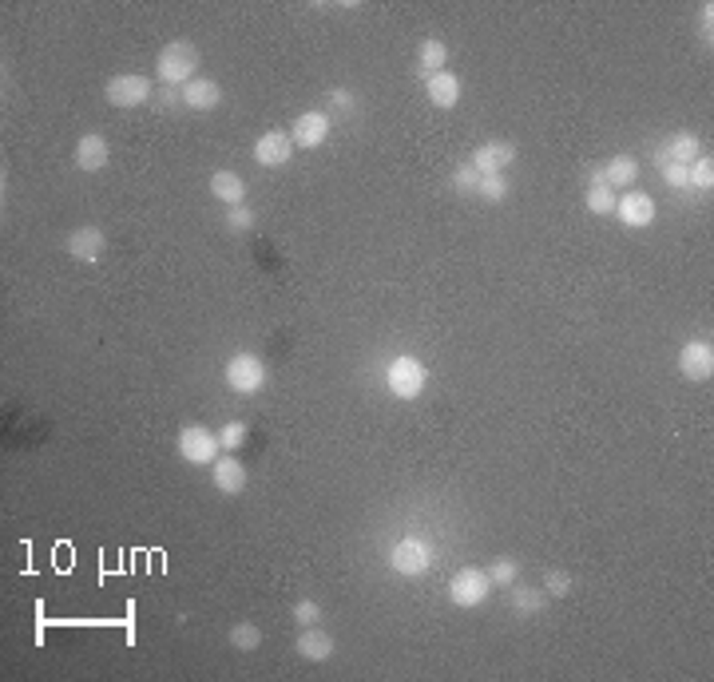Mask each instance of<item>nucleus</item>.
Instances as JSON below:
<instances>
[{"instance_id": "nucleus-32", "label": "nucleus", "mask_w": 714, "mask_h": 682, "mask_svg": "<svg viewBox=\"0 0 714 682\" xmlns=\"http://www.w3.org/2000/svg\"><path fill=\"white\" fill-rule=\"evenodd\" d=\"M250 222H255V211H247V207H226V226H230V231H247Z\"/></svg>"}, {"instance_id": "nucleus-23", "label": "nucleus", "mask_w": 714, "mask_h": 682, "mask_svg": "<svg viewBox=\"0 0 714 682\" xmlns=\"http://www.w3.org/2000/svg\"><path fill=\"white\" fill-rule=\"evenodd\" d=\"M587 211L592 214H615V191L607 183H592L587 187Z\"/></svg>"}, {"instance_id": "nucleus-18", "label": "nucleus", "mask_w": 714, "mask_h": 682, "mask_svg": "<svg viewBox=\"0 0 714 682\" xmlns=\"http://www.w3.org/2000/svg\"><path fill=\"white\" fill-rule=\"evenodd\" d=\"M425 92H429L436 108H457L460 104V79L453 72H433L425 79Z\"/></svg>"}, {"instance_id": "nucleus-36", "label": "nucleus", "mask_w": 714, "mask_h": 682, "mask_svg": "<svg viewBox=\"0 0 714 682\" xmlns=\"http://www.w3.org/2000/svg\"><path fill=\"white\" fill-rule=\"evenodd\" d=\"M333 104H338V108H353V96L350 92H333Z\"/></svg>"}, {"instance_id": "nucleus-25", "label": "nucleus", "mask_w": 714, "mask_h": 682, "mask_svg": "<svg viewBox=\"0 0 714 682\" xmlns=\"http://www.w3.org/2000/svg\"><path fill=\"white\" fill-rule=\"evenodd\" d=\"M230 646H238V651H258L262 631L255 623H235V627H230Z\"/></svg>"}, {"instance_id": "nucleus-14", "label": "nucleus", "mask_w": 714, "mask_h": 682, "mask_svg": "<svg viewBox=\"0 0 714 682\" xmlns=\"http://www.w3.org/2000/svg\"><path fill=\"white\" fill-rule=\"evenodd\" d=\"M179 96H183V104H187L191 111H211V108L223 104V88H218L215 79H206V76H194Z\"/></svg>"}, {"instance_id": "nucleus-20", "label": "nucleus", "mask_w": 714, "mask_h": 682, "mask_svg": "<svg viewBox=\"0 0 714 682\" xmlns=\"http://www.w3.org/2000/svg\"><path fill=\"white\" fill-rule=\"evenodd\" d=\"M76 167L79 170H103L108 167V140L103 135H84L76 143Z\"/></svg>"}, {"instance_id": "nucleus-3", "label": "nucleus", "mask_w": 714, "mask_h": 682, "mask_svg": "<svg viewBox=\"0 0 714 682\" xmlns=\"http://www.w3.org/2000/svg\"><path fill=\"white\" fill-rule=\"evenodd\" d=\"M492 591V579L488 572H480V567H460V572L448 579V599H453V607H480L488 599Z\"/></svg>"}, {"instance_id": "nucleus-9", "label": "nucleus", "mask_w": 714, "mask_h": 682, "mask_svg": "<svg viewBox=\"0 0 714 682\" xmlns=\"http://www.w3.org/2000/svg\"><path fill=\"white\" fill-rule=\"evenodd\" d=\"M615 214L619 222L631 226V231H643V226L655 222V199L647 191H627L624 199H615Z\"/></svg>"}, {"instance_id": "nucleus-16", "label": "nucleus", "mask_w": 714, "mask_h": 682, "mask_svg": "<svg viewBox=\"0 0 714 682\" xmlns=\"http://www.w3.org/2000/svg\"><path fill=\"white\" fill-rule=\"evenodd\" d=\"M211 469H215V488H218L223 496H238V492L247 488V469H243V464H238L235 457L215 460Z\"/></svg>"}, {"instance_id": "nucleus-19", "label": "nucleus", "mask_w": 714, "mask_h": 682, "mask_svg": "<svg viewBox=\"0 0 714 682\" xmlns=\"http://www.w3.org/2000/svg\"><path fill=\"white\" fill-rule=\"evenodd\" d=\"M211 195L218 202H226V207H243L247 183L235 175V170H215V175H211Z\"/></svg>"}, {"instance_id": "nucleus-21", "label": "nucleus", "mask_w": 714, "mask_h": 682, "mask_svg": "<svg viewBox=\"0 0 714 682\" xmlns=\"http://www.w3.org/2000/svg\"><path fill=\"white\" fill-rule=\"evenodd\" d=\"M698 151H702V147H698V140H695V135H690V131H678V135H671V140H667L663 143V159H659V163H695V159H698Z\"/></svg>"}, {"instance_id": "nucleus-10", "label": "nucleus", "mask_w": 714, "mask_h": 682, "mask_svg": "<svg viewBox=\"0 0 714 682\" xmlns=\"http://www.w3.org/2000/svg\"><path fill=\"white\" fill-rule=\"evenodd\" d=\"M330 128H333V119L326 116V111H302V116L294 119V147H306V151H314V147H321L330 140Z\"/></svg>"}, {"instance_id": "nucleus-13", "label": "nucleus", "mask_w": 714, "mask_h": 682, "mask_svg": "<svg viewBox=\"0 0 714 682\" xmlns=\"http://www.w3.org/2000/svg\"><path fill=\"white\" fill-rule=\"evenodd\" d=\"M516 163V147L512 143H485L477 147V155H472V167H477V175H504V167Z\"/></svg>"}, {"instance_id": "nucleus-35", "label": "nucleus", "mask_w": 714, "mask_h": 682, "mask_svg": "<svg viewBox=\"0 0 714 682\" xmlns=\"http://www.w3.org/2000/svg\"><path fill=\"white\" fill-rule=\"evenodd\" d=\"M710 16H714V5L707 0V5L698 8V20H702V40H707V44H710Z\"/></svg>"}, {"instance_id": "nucleus-4", "label": "nucleus", "mask_w": 714, "mask_h": 682, "mask_svg": "<svg viewBox=\"0 0 714 682\" xmlns=\"http://www.w3.org/2000/svg\"><path fill=\"white\" fill-rule=\"evenodd\" d=\"M226 385H230V393H258L262 385H267V366H262V357L258 354H235L226 361Z\"/></svg>"}, {"instance_id": "nucleus-26", "label": "nucleus", "mask_w": 714, "mask_h": 682, "mask_svg": "<svg viewBox=\"0 0 714 682\" xmlns=\"http://www.w3.org/2000/svg\"><path fill=\"white\" fill-rule=\"evenodd\" d=\"M247 437H250V429L243 425V420H226V425L218 429V445H223L226 452H238L247 445Z\"/></svg>"}, {"instance_id": "nucleus-2", "label": "nucleus", "mask_w": 714, "mask_h": 682, "mask_svg": "<svg viewBox=\"0 0 714 682\" xmlns=\"http://www.w3.org/2000/svg\"><path fill=\"white\" fill-rule=\"evenodd\" d=\"M385 385L389 393L397 397V401H417L425 393V385H429V369L421 366L417 357H394L389 361V373H385Z\"/></svg>"}, {"instance_id": "nucleus-34", "label": "nucleus", "mask_w": 714, "mask_h": 682, "mask_svg": "<svg viewBox=\"0 0 714 682\" xmlns=\"http://www.w3.org/2000/svg\"><path fill=\"white\" fill-rule=\"evenodd\" d=\"M687 167L683 163H663V183L667 187H687Z\"/></svg>"}, {"instance_id": "nucleus-22", "label": "nucleus", "mask_w": 714, "mask_h": 682, "mask_svg": "<svg viewBox=\"0 0 714 682\" xmlns=\"http://www.w3.org/2000/svg\"><path fill=\"white\" fill-rule=\"evenodd\" d=\"M421 67L425 72H445V60H448V48H445V40H421Z\"/></svg>"}, {"instance_id": "nucleus-24", "label": "nucleus", "mask_w": 714, "mask_h": 682, "mask_svg": "<svg viewBox=\"0 0 714 682\" xmlns=\"http://www.w3.org/2000/svg\"><path fill=\"white\" fill-rule=\"evenodd\" d=\"M687 183H690V187H702V191L714 187V159H710V155H698L695 163L687 167Z\"/></svg>"}, {"instance_id": "nucleus-7", "label": "nucleus", "mask_w": 714, "mask_h": 682, "mask_svg": "<svg viewBox=\"0 0 714 682\" xmlns=\"http://www.w3.org/2000/svg\"><path fill=\"white\" fill-rule=\"evenodd\" d=\"M389 567L397 575H425L433 567V548L421 536H405L394 548V555H389Z\"/></svg>"}, {"instance_id": "nucleus-17", "label": "nucleus", "mask_w": 714, "mask_h": 682, "mask_svg": "<svg viewBox=\"0 0 714 682\" xmlns=\"http://www.w3.org/2000/svg\"><path fill=\"white\" fill-rule=\"evenodd\" d=\"M600 179L607 187H631V183H639V159L635 155H615L612 163H604L600 167Z\"/></svg>"}, {"instance_id": "nucleus-11", "label": "nucleus", "mask_w": 714, "mask_h": 682, "mask_svg": "<svg viewBox=\"0 0 714 682\" xmlns=\"http://www.w3.org/2000/svg\"><path fill=\"white\" fill-rule=\"evenodd\" d=\"M103 246H108V238H103L100 226H79V231H72L68 243H64V250L72 258H79V263H100Z\"/></svg>"}, {"instance_id": "nucleus-15", "label": "nucleus", "mask_w": 714, "mask_h": 682, "mask_svg": "<svg viewBox=\"0 0 714 682\" xmlns=\"http://www.w3.org/2000/svg\"><path fill=\"white\" fill-rule=\"evenodd\" d=\"M294 651H298V658H306V663H326L333 655V639H330V631H321V627H306L298 635Z\"/></svg>"}, {"instance_id": "nucleus-6", "label": "nucleus", "mask_w": 714, "mask_h": 682, "mask_svg": "<svg viewBox=\"0 0 714 682\" xmlns=\"http://www.w3.org/2000/svg\"><path fill=\"white\" fill-rule=\"evenodd\" d=\"M152 79L147 76H135V72H123V76H111L108 84H103V96H108V104L115 108H140L152 99Z\"/></svg>"}, {"instance_id": "nucleus-5", "label": "nucleus", "mask_w": 714, "mask_h": 682, "mask_svg": "<svg viewBox=\"0 0 714 682\" xmlns=\"http://www.w3.org/2000/svg\"><path fill=\"white\" fill-rule=\"evenodd\" d=\"M218 433H211V429H203V425H187L179 433V457L187 460V464H199V469H206V464H215L218 460Z\"/></svg>"}, {"instance_id": "nucleus-30", "label": "nucleus", "mask_w": 714, "mask_h": 682, "mask_svg": "<svg viewBox=\"0 0 714 682\" xmlns=\"http://www.w3.org/2000/svg\"><path fill=\"white\" fill-rule=\"evenodd\" d=\"M512 604H516V611H528V615H532V611H540L548 604V591H532V587H520L512 595Z\"/></svg>"}, {"instance_id": "nucleus-33", "label": "nucleus", "mask_w": 714, "mask_h": 682, "mask_svg": "<svg viewBox=\"0 0 714 682\" xmlns=\"http://www.w3.org/2000/svg\"><path fill=\"white\" fill-rule=\"evenodd\" d=\"M477 183H480V175H477V167H472V163H465V167H460L457 175H453V187H457V191H477Z\"/></svg>"}, {"instance_id": "nucleus-1", "label": "nucleus", "mask_w": 714, "mask_h": 682, "mask_svg": "<svg viewBox=\"0 0 714 682\" xmlns=\"http://www.w3.org/2000/svg\"><path fill=\"white\" fill-rule=\"evenodd\" d=\"M199 72V48L191 40H171L155 60V76L163 88H187Z\"/></svg>"}, {"instance_id": "nucleus-27", "label": "nucleus", "mask_w": 714, "mask_h": 682, "mask_svg": "<svg viewBox=\"0 0 714 682\" xmlns=\"http://www.w3.org/2000/svg\"><path fill=\"white\" fill-rule=\"evenodd\" d=\"M516 575H520V563H516L512 555H500V560H492V567H488V579L497 587H512Z\"/></svg>"}, {"instance_id": "nucleus-8", "label": "nucleus", "mask_w": 714, "mask_h": 682, "mask_svg": "<svg viewBox=\"0 0 714 682\" xmlns=\"http://www.w3.org/2000/svg\"><path fill=\"white\" fill-rule=\"evenodd\" d=\"M678 373L687 381H710L714 377V346L710 341H687L678 354Z\"/></svg>"}, {"instance_id": "nucleus-31", "label": "nucleus", "mask_w": 714, "mask_h": 682, "mask_svg": "<svg viewBox=\"0 0 714 682\" xmlns=\"http://www.w3.org/2000/svg\"><path fill=\"white\" fill-rule=\"evenodd\" d=\"M294 623H298V627H318L321 607L314 604V599H298V604H294Z\"/></svg>"}, {"instance_id": "nucleus-29", "label": "nucleus", "mask_w": 714, "mask_h": 682, "mask_svg": "<svg viewBox=\"0 0 714 682\" xmlns=\"http://www.w3.org/2000/svg\"><path fill=\"white\" fill-rule=\"evenodd\" d=\"M544 591H548V599H563L572 591V575L563 572V567H551L544 575Z\"/></svg>"}, {"instance_id": "nucleus-12", "label": "nucleus", "mask_w": 714, "mask_h": 682, "mask_svg": "<svg viewBox=\"0 0 714 682\" xmlns=\"http://www.w3.org/2000/svg\"><path fill=\"white\" fill-rule=\"evenodd\" d=\"M255 159L262 167H286L294 159V140L286 131H267L255 143Z\"/></svg>"}, {"instance_id": "nucleus-28", "label": "nucleus", "mask_w": 714, "mask_h": 682, "mask_svg": "<svg viewBox=\"0 0 714 682\" xmlns=\"http://www.w3.org/2000/svg\"><path fill=\"white\" fill-rule=\"evenodd\" d=\"M477 195L485 199V202H500L504 195H509V179H504V175H480Z\"/></svg>"}]
</instances>
